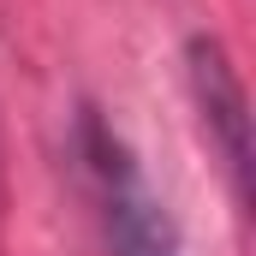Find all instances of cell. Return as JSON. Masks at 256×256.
Here are the masks:
<instances>
[{
  "instance_id": "6da1fadb",
  "label": "cell",
  "mask_w": 256,
  "mask_h": 256,
  "mask_svg": "<svg viewBox=\"0 0 256 256\" xmlns=\"http://www.w3.org/2000/svg\"><path fill=\"white\" fill-rule=\"evenodd\" d=\"M84 155H90L96 185H102V214H108L114 256H179V232H173L161 196L149 191V179L131 161V149L96 114L84 120Z\"/></svg>"
},
{
  "instance_id": "7a4b0ae2",
  "label": "cell",
  "mask_w": 256,
  "mask_h": 256,
  "mask_svg": "<svg viewBox=\"0 0 256 256\" xmlns=\"http://www.w3.org/2000/svg\"><path fill=\"white\" fill-rule=\"evenodd\" d=\"M191 90H196V108H202V126L220 137V155H226L238 202H244L250 196V114H244V84L232 78L220 42H208V36L191 42Z\"/></svg>"
}]
</instances>
